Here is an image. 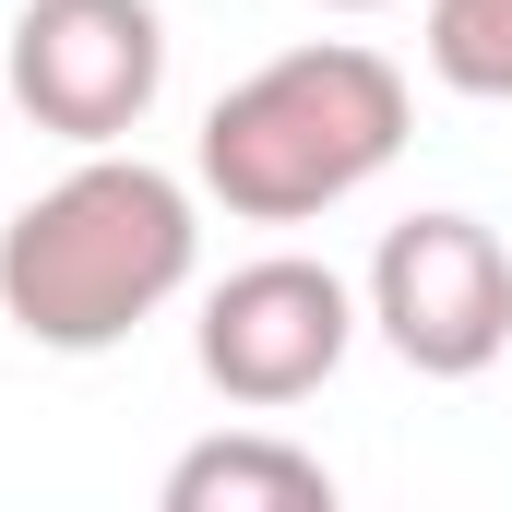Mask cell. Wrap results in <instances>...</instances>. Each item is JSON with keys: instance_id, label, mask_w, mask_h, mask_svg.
I'll return each mask as SVG.
<instances>
[{"instance_id": "6", "label": "cell", "mask_w": 512, "mask_h": 512, "mask_svg": "<svg viewBox=\"0 0 512 512\" xmlns=\"http://www.w3.org/2000/svg\"><path fill=\"white\" fill-rule=\"evenodd\" d=\"M167 512H334V465L274 429H227L167 465Z\"/></svg>"}, {"instance_id": "4", "label": "cell", "mask_w": 512, "mask_h": 512, "mask_svg": "<svg viewBox=\"0 0 512 512\" xmlns=\"http://www.w3.org/2000/svg\"><path fill=\"white\" fill-rule=\"evenodd\" d=\"M358 322H370V310H358V286H346L334 262H310V251H262V262H239V274L203 298L191 358H203V382L227 393V405L286 417V405H310V393L346 370Z\"/></svg>"}, {"instance_id": "1", "label": "cell", "mask_w": 512, "mask_h": 512, "mask_svg": "<svg viewBox=\"0 0 512 512\" xmlns=\"http://www.w3.org/2000/svg\"><path fill=\"white\" fill-rule=\"evenodd\" d=\"M203 262V215L167 167L84 143L72 179H48L12 227H0V322L48 358H108L143 334Z\"/></svg>"}, {"instance_id": "2", "label": "cell", "mask_w": 512, "mask_h": 512, "mask_svg": "<svg viewBox=\"0 0 512 512\" xmlns=\"http://www.w3.org/2000/svg\"><path fill=\"white\" fill-rule=\"evenodd\" d=\"M405 72L358 36H310L286 60L239 72L215 108H203V191L239 215V227H310L334 203H358L405 155Z\"/></svg>"}, {"instance_id": "8", "label": "cell", "mask_w": 512, "mask_h": 512, "mask_svg": "<svg viewBox=\"0 0 512 512\" xmlns=\"http://www.w3.org/2000/svg\"><path fill=\"white\" fill-rule=\"evenodd\" d=\"M310 12H382V0H310Z\"/></svg>"}, {"instance_id": "3", "label": "cell", "mask_w": 512, "mask_h": 512, "mask_svg": "<svg viewBox=\"0 0 512 512\" xmlns=\"http://www.w3.org/2000/svg\"><path fill=\"white\" fill-rule=\"evenodd\" d=\"M370 334L417 382H477L512 358V251L477 227V215H405L382 251H370V286H358Z\"/></svg>"}, {"instance_id": "5", "label": "cell", "mask_w": 512, "mask_h": 512, "mask_svg": "<svg viewBox=\"0 0 512 512\" xmlns=\"http://www.w3.org/2000/svg\"><path fill=\"white\" fill-rule=\"evenodd\" d=\"M0 96L60 143H120L167 96V24L155 0H24L0 48Z\"/></svg>"}, {"instance_id": "7", "label": "cell", "mask_w": 512, "mask_h": 512, "mask_svg": "<svg viewBox=\"0 0 512 512\" xmlns=\"http://www.w3.org/2000/svg\"><path fill=\"white\" fill-rule=\"evenodd\" d=\"M429 72L477 108H512V0H429Z\"/></svg>"}]
</instances>
